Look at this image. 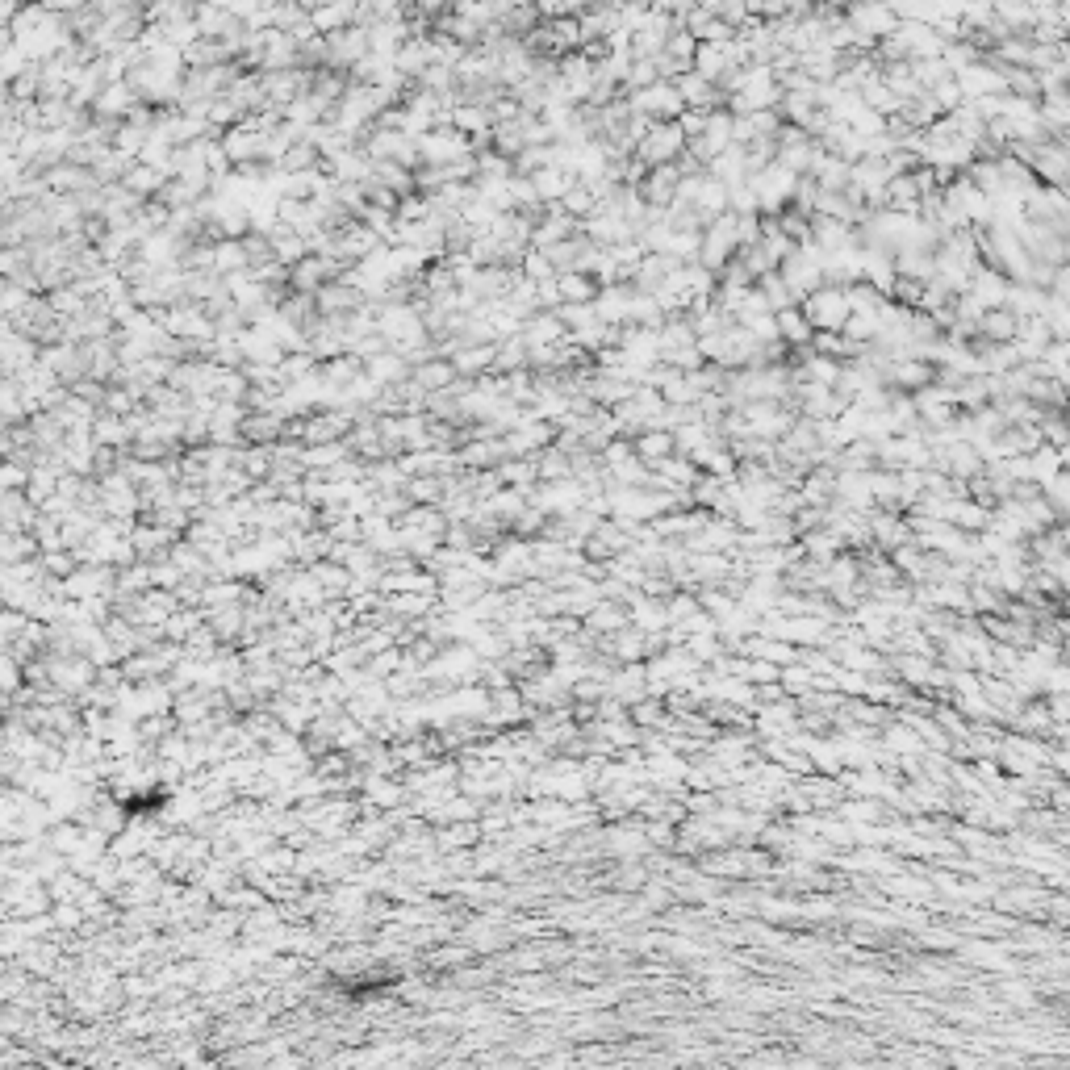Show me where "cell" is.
I'll use <instances>...</instances> for the list:
<instances>
[{
  "mask_svg": "<svg viewBox=\"0 0 1070 1070\" xmlns=\"http://www.w3.org/2000/svg\"><path fill=\"white\" fill-rule=\"evenodd\" d=\"M803 314H807V322H811L816 331H836V335H845L849 318H853L849 289H836V285L816 289V293H811V297L803 301Z\"/></svg>",
  "mask_w": 1070,
  "mask_h": 1070,
  "instance_id": "6da1fadb",
  "label": "cell"
},
{
  "mask_svg": "<svg viewBox=\"0 0 1070 1070\" xmlns=\"http://www.w3.org/2000/svg\"><path fill=\"white\" fill-rule=\"evenodd\" d=\"M1050 297L1062 301V306H1070V264H1062L1054 272V285H1050Z\"/></svg>",
  "mask_w": 1070,
  "mask_h": 1070,
  "instance_id": "9c48e42d",
  "label": "cell"
},
{
  "mask_svg": "<svg viewBox=\"0 0 1070 1070\" xmlns=\"http://www.w3.org/2000/svg\"><path fill=\"white\" fill-rule=\"evenodd\" d=\"M778 339H782V343H795V347H807L811 339H816V327L807 322L803 306H786V310H778Z\"/></svg>",
  "mask_w": 1070,
  "mask_h": 1070,
  "instance_id": "52a82bcc",
  "label": "cell"
},
{
  "mask_svg": "<svg viewBox=\"0 0 1070 1070\" xmlns=\"http://www.w3.org/2000/svg\"><path fill=\"white\" fill-rule=\"evenodd\" d=\"M970 297H979L983 301V310H1004L1008 306V293H1012V281L999 268H979L974 272V281H970V289H966Z\"/></svg>",
  "mask_w": 1070,
  "mask_h": 1070,
  "instance_id": "277c9868",
  "label": "cell"
},
{
  "mask_svg": "<svg viewBox=\"0 0 1070 1070\" xmlns=\"http://www.w3.org/2000/svg\"><path fill=\"white\" fill-rule=\"evenodd\" d=\"M1016 331H1020V318L1004 306V310H987L983 322H979V339L983 343H1016Z\"/></svg>",
  "mask_w": 1070,
  "mask_h": 1070,
  "instance_id": "8992f818",
  "label": "cell"
},
{
  "mask_svg": "<svg viewBox=\"0 0 1070 1070\" xmlns=\"http://www.w3.org/2000/svg\"><path fill=\"white\" fill-rule=\"evenodd\" d=\"M636 444V456L648 464V469H657L661 460H669L673 452H678V439H673V431H644L632 439Z\"/></svg>",
  "mask_w": 1070,
  "mask_h": 1070,
  "instance_id": "5b68a950",
  "label": "cell"
},
{
  "mask_svg": "<svg viewBox=\"0 0 1070 1070\" xmlns=\"http://www.w3.org/2000/svg\"><path fill=\"white\" fill-rule=\"evenodd\" d=\"M1033 180H1041L1045 189H1070V151L1062 143H1041L1033 155Z\"/></svg>",
  "mask_w": 1070,
  "mask_h": 1070,
  "instance_id": "3957f363",
  "label": "cell"
},
{
  "mask_svg": "<svg viewBox=\"0 0 1070 1070\" xmlns=\"http://www.w3.org/2000/svg\"><path fill=\"white\" fill-rule=\"evenodd\" d=\"M1041 318L1050 322L1054 339H1070V306H1062V301H1054V297H1050V306H1045V314H1041Z\"/></svg>",
  "mask_w": 1070,
  "mask_h": 1070,
  "instance_id": "ba28073f",
  "label": "cell"
},
{
  "mask_svg": "<svg viewBox=\"0 0 1070 1070\" xmlns=\"http://www.w3.org/2000/svg\"><path fill=\"white\" fill-rule=\"evenodd\" d=\"M686 155V134L678 122H657L653 130L644 134V143L636 147V159L644 168H665V164H678Z\"/></svg>",
  "mask_w": 1070,
  "mask_h": 1070,
  "instance_id": "7a4b0ae2",
  "label": "cell"
}]
</instances>
